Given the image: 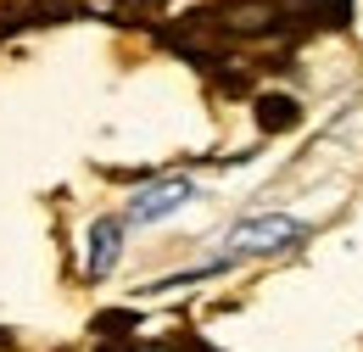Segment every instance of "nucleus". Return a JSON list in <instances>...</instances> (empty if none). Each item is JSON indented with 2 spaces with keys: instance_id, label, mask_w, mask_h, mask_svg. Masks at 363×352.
I'll use <instances>...</instances> for the list:
<instances>
[{
  "instance_id": "f257e3e1",
  "label": "nucleus",
  "mask_w": 363,
  "mask_h": 352,
  "mask_svg": "<svg viewBox=\"0 0 363 352\" xmlns=\"http://www.w3.org/2000/svg\"><path fill=\"white\" fill-rule=\"evenodd\" d=\"M308 235V224L291 219V213H263V219H240L235 229L224 235V258H257V252H285Z\"/></svg>"
},
{
  "instance_id": "f03ea898",
  "label": "nucleus",
  "mask_w": 363,
  "mask_h": 352,
  "mask_svg": "<svg viewBox=\"0 0 363 352\" xmlns=\"http://www.w3.org/2000/svg\"><path fill=\"white\" fill-rule=\"evenodd\" d=\"M190 196H196L190 179H157V185H145L135 202H129V219L135 224H157V219H168L174 207H184Z\"/></svg>"
},
{
  "instance_id": "7ed1b4c3",
  "label": "nucleus",
  "mask_w": 363,
  "mask_h": 352,
  "mask_svg": "<svg viewBox=\"0 0 363 352\" xmlns=\"http://www.w3.org/2000/svg\"><path fill=\"white\" fill-rule=\"evenodd\" d=\"M118 252H123V224H118V219H95L90 224V274H95V280L112 274Z\"/></svg>"
},
{
  "instance_id": "20e7f679",
  "label": "nucleus",
  "mask_w": 363,
  "mask_h": 352,
  "mask_svg": "<svg viewBox=\"0 0 363 352\" xmlns=\"http://www.w3.org/2000/svg\"><path fill=\"white\" fill-rule=\"evenodd\" d=\"M263 118H269V123H279V118H291V106H285V101H269V106H263Z\"/></svg>"
}]
</instances>
